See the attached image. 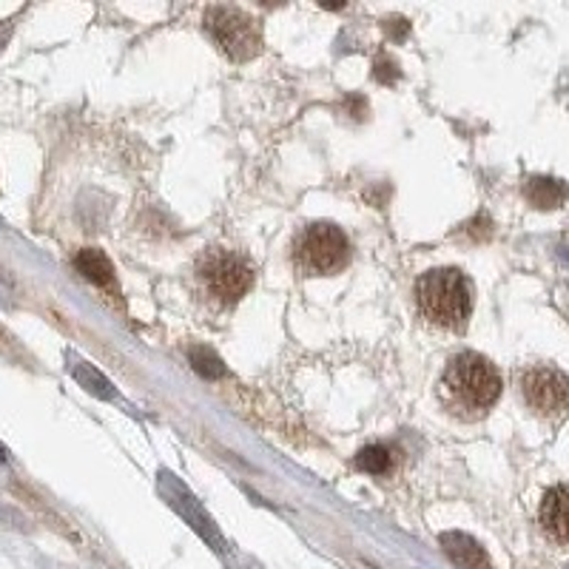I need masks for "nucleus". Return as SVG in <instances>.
<instances>
[{"mask_svg": "<svg viewBox=\"0 0 569 569\" xmlns=\"http://www.w3.org/2000/svg\"><path fill=\"white\" fill-rule=\"evenodd\" d=\"M444 399L455 414H464L470 419L484 416L502 396V376L493 367V362L484 359L482 353H459L453 356L441 379Z\"/></svg>", "mask_w": 569, "mask_h": 569, "instance_id": "f257e3e1", "label": "nucleus"}, {"mask_svg": "<svg viewBox=\"0 0 569 569\" xmlns=\"http://www.w3.org/2000/svg\"><path fill=\"white\" fill-rule=\"evenodd\" d=\"M416 302L433 325L461 331L473 313V284L455 268H436L416 282Z\"/></svg>", "mask_w": 569, "mask_h": 569, "instance_id": "f03ea898", "label": "nucleus"}, {"mask_svg": "<svg viewBox=\"0 0 569 569\" xmlns=\"http://www.w3.org/2000/svg\"><path fill=\"white\" fill-rule=\"evenodd\" d=\"M351 257V245L342 228L331 223L308 225L297 239V265L308 277H328L342 271Z\"/></svg>", "mask_w": 569, "mask_h": 569, "instance_id": "7ed1b4c3", "label": "nucleus"}, {"mask_svg": "<svg viewBox=\"0 0 569 569\" xmlns=\"http://www.w3.org/2000/svg\"><path fill=\"white\" fill-rule=\"evenodd\" d=\"M205 29L230 61H251L262 52V32L251 14L234 7H211Z\"/></svg>", "mask_w": 569, "mask_h": 569, "instance_id": "20e7f679", "label": "nucleus"}, {"mask_svg": "<svg viewBox=\"0 0 569 569\" xmlns=\"http://www.w3.org/2000/svg\"><path fill=\"white\" fill-rule=\"evenodd\" d=\"M197 277L203 282L205 293L223 302V305L239 302L254 282L251 265L237 254L225 251V248H211L200 257Z\"/></svg>", "mask_w": 569, "mask_h": 569, "instance_id": "39448f33", "label": "nucleus"}, {"mask_svg": "<svg viewBox=\"0 0 569 569\" xmlns=\"http://www.w3.org/2000/svg\"><path fill=\"white\" fill-rule=\"evenodd\" d=\"M522 394L536 414H563L569 407V379L556 367H529L522 379Z\"/></svg>", "mask_w": 569, "mask_h": 569, "instance_id": "423d86ee", "label": "nucleus"}, {"mask_svg": "<svg viewBox=\"0 0 569 569\" xmlns=\"http://www.w3.org/2000/svg\"><path fill=\"white\" fill-rule=\"evenodd\" d=\"M541 524L556 541L569 544V487L558 484L541 502Z\"/></svg>", "mask_w": 569, "mask_h": 569, "instance_id": "0eeeda50", "label": "nucleus"}, {"mask_svg": "<svg viewBox=\"0 0 569 569\" xmlns=\"http://www.w3.org/2000/svg\"><path fill=\"white\" fill-rule=\"evenodd\" d=\"M441 547L450 556V561L459 569H493L487 552L475 538L464 536V533H444L441 536Z\"/></svg>", "mask_w": 569, "mask_h": 569, "instance_id": "6e6552de", "label": "nucleus"}, {"mask_svg": "<svg viewBox=\"0 0 569 569\" xmlns=\"http://www.w3.org/2000/svg\"><path fill=\"white\" fill-rule=\"evenodd\" d=\"M75 268L88 279V282H95L97 288H115L117 284L115 265H111V259L106 257V254L97 251V248H83V251H77Z\"/></svg>", "mask_w": 569, "mask_h": 569, "instance_id": "1a4fd4ad", "label": "nucleus"}, {"mask_svg": "<svg viewBox=\"0 0 569 569\" xmlns=\"http://www.w3.org/2000/svg\"><path fill=\"white\" fill-rule=\"evenodd\" d=\"M524 194L536 208H558L567 200V185L561 180H552V176H533Z\"/></svg>", "mask_w": 569, "mask_h": 569, "instance_id": "9d476101", "label": "nucleus"}, {"mask_svg": "<svg viewBox=\"0 0 569 569\" xmlns=\"http://www.w3.org/2000/svg\"><path fill=\"white\" fill-rule=\"evenodd\" d=\"M72 376H75V379L86 387L88 394H95L97 399H111V396H115V387H111V382L106 379V376H100V373H97L92 365H86V362L72 367Z\"/></svg>", "mask_w": 569, "mask_h": 569, "instance_id": "9b49d317", "label": "nucleus"}, {"mask_svg": "<svg viewBox=\"0 0 569 569\" xmlns=\"http://www.w3.org/2000/svg\"><path fill=\"white\" fill-rule=\"evenodd\" d=\"M390 464H394V453H390L385 444H373V448H365L356 455V468H359L362 473L382 475L390 470Z\"/></svg>", "mask_w": 569, "mask_h": 569, "instance_id": "f8f14e48", "label": "nucleus"}, {"mask_svg": "<svg viewBox=\"0 0 569 569\" xmlns=\"http://www.w3.org/2000/svg\"><path fill=\"white\" fill-rule=\"evenodd\" d=\"M191 362H194V371L203 373L205 379H217V376L225 373L223 359L214 351H208V347H191Z\"/></svg>", "mask_w": 569, "mask_h": 569, "instance_id": "ddd939ff", "label": "nucleus"}, {"mask_svg": "<svg viewBox=\"0 0 569 569\" xmlns=\"http://www.w3.org/2000/svg\"><path fill=\"white\" fill-rule=\"evenodd\" d=\"M9 351H12V340H9L7 331L0 328V353H9Z\"/></svg>", "mask_w": 569, "mask_h": 569, "instance_id": "4468645a", "label": "nucleus"}, {"mask_svg": "<svg viewBox=\"0 0 569 569\" xmlns=\"http://www.w3.org/2000/svg\"><path fill=\"white\" fill-rule=\"evenodd\" d=\"M9 21L7 23H0V46H3V43H7V37H9Z\"/></svg>", "mask_w": 569, "mask_h": 569, "instance_id": "2eb2a0df", "label": "nucleus"}]
</instances>
